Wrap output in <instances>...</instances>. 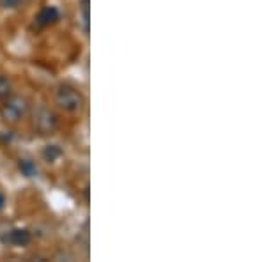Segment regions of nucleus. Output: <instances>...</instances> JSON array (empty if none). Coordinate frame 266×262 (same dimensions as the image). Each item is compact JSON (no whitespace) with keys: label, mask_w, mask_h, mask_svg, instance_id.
Here are the masks:
<instances>
[{"label":"nucleus","mask_w":266,"mask_h":262,"mask_svg":"<svg viewBox=\"0 0 266 262\" xmlns=\"http://www.w3.org/2000/svg\"><path fill=\"white\" fill-rule=\"evenodd\" d=\"M27 108H29V105H27L25 98H22V96H7L6 103L0 108V114H2V119L6 122H16L27 114Z\"/></svg>","instance_id":"nucleus-1"},{"label":"nucleus","mask_w":266,"mask_h":262,"mask_svg":"<svg viewBox=\"0 0 266 262\" xmlns=\"http://www.w3.org/2000/svg\"><path fill=\"white\" fill-rule=\"evenodd\" d=\"M6 241L11 243V245H16V246H25L30 243V234L23 229L11 230V232L6 236Z\"/></svg>","instance_id":"nucleus-4"},{"label":"nucleus","mask_w":266,"mask_h":262,"mask_svg":"<svg viewBox=\"0 0 266 262\" xmlns=\"http://www.w3.org/2000/svg\"><path fill=\"white\" fill-rule=\"evenodd\" d=\"M82 14L86 21V29H89V0H82Z\"/></svg>","instance_id":"nucleus-9"},{"label":"nucleus","mask_w":266,"mask_h":262,"mask_svg":"<svg viewBox=\"0 0 266 262\" xmlns=\"http://www.w3.org/2000/svg\"><path fill=\"white\" fill-rule=\"evenodd\" d=\"M34 126L41 135H50L57 129V115L48 108H39L34 114Z\"/></svg>","instance_id":"nucleus-3"},{"label":"nucleus","mask_w":266,"mask_h":262,"mask_svg":"<svg viewBox=\"0 0 266 262\" xmlns=\"http://www.w3.org/2000/svg\"><path fill=\"white\" fill-rule=\"evenodd\" d=\"M20 168L23 172H25L27 176H32L34 172H36V168H34V165L30 163V161H22V165H20Z\"/></svg>","instance_id":"nucleus-8"},{"label":"nucleus","mask_w":266,"mask_h":262,"mask_svg":"<svg viewBox=\"0 0 266 262\" xmlns=\"http://www.w3.org/2000/svg\"><path fill=\"white\" fill-rule=\"evenodd\" d=\"M43 156L46 158V161H53L57 156H60V149L57 145H48L43 151Z\"/></svg>","instance_id":"nucleus-7"},{"label":"nucleus","mask_w":266,"mask_h":262,"mask_svg":"<svg viewBox=\"0 0 266 262\" xmlns=\"http://www.w3.org/2000/svg\"><path fill=\"white\" fill-rule=\"evenodd\" d=\"M2 2H4V6L6 7H18L22 0H2Z\"/></svg>","instance_id":"nucleus-10"},{"label":"nucleus","mask_w":266,"mask_h":262,"mask_svg":"<svg viewBox=\"0 0 266 262\" xmlns=\"http://www.w3.org/2000/svg\"><path fill=\"white\" fill-rule=\"evenodd\" d=\"M57 20H59V11L55 7H43L37 14V23H41V25H50Z\"/></svg>","instance_id":"nucleus-5"},{"label":"nucleus","mask_w":266,"mask_h":262,"mask_svg":"<svg viewBox=\"0 0 266 262\" xmlns=\"http://www.w3.org/2000/svg\"><path fill=\"white\" fill-rule=\"evenodd\" d=\"M11 94V82L6 76H0V99H6Z\"/></svg>","instance_id":"nucleus-6"},{"label":"nucleus","mask_w":266,"mask_h":262,"mask_svg":"<svg viewBox=\"0 0 266 262\" xmlns=\"http://www.w3.org/2000/svg\"><path fill=\"white\" fill-rule=\"evenodd\" d=\"M57 105L60 108L68 110V112H78L84 106V98L76 89L69 87V85H63L57 91Z\"/></svg>","instance_id":"nucleus-2"},{"label":"nucleus","mask_w":266,"mask_h":262,"mask_svg":"<svg viewBox=\"0 0 266 262\" xmlns=\"http://www.w3.org/2000/svg\"><path fill=\"white\" fill-rule=\"evenodd\" d=\"M2 206H4V196L0 195V209H2Z\"/></svg>","instance_id":"nucleus-11"}]
</instances>
